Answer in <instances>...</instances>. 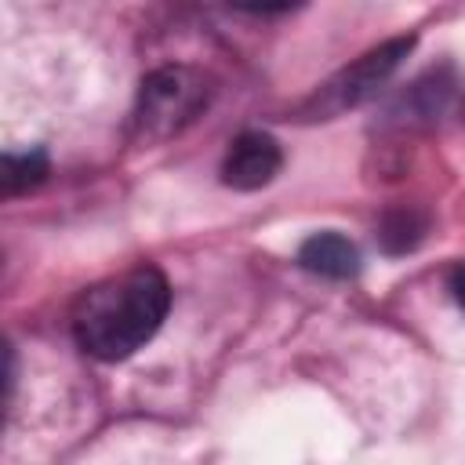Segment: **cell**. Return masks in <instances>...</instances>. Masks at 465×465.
<instances>
[{
	"mask_svg": "<svg viewBox=\"0 0 465 465\" xmlns=\"http://www.w3.org/2000/svg\"><path fill=\"white\" fill-rule=\"evenodd\" d=\"M171 309V283L156 265H134L120 276H109L87 287L69 316L76 345L102 360L116 363L138 352L163 323Z\"/></svg>",
	"mask_w": 465,
	"mask_h": 465,
	"instance_id": "obj_1",
	"label": "cell"
},
{
	"mask_svg": "<svg viewBox=\"0 0 465 465\" xmlns=\"http://www.w3.org/2000/svg\"><path fill=\"white\" fill-rule=\"evenodd\" d=\"M207 80L185 65H167L156 69L142 80L138 91V109H134V127L138 138H171L185 124H193L203 105H207Z\"/></svg>",
	"mask_w": 465,
	"mask_h": 465,
	"instance_id": "obj_2",
	"label": "cell"
},
{
	"mask_svg": "<svg viewBox=\"0 0 465 465\" xmlns=\"http://www.w3.org/2000/svg\"><path fill=\"white\" fill-rule=\"evenodd\" d=\"M411 47H414V40H411V36H400V40H389V44L367 51L363 58H356L352 65H345L338 76H331V80L316 91L312 113L334 116V113H341V109L360 105L363 98H371V94L396 73V65L407 58Z\"/></svg>",
	"mask_w": 465,
	"mask_h": 465,
	"instance_id": "obj_3",
	"label": "cell"
},
{
	"mask_svg": "<svg viewBox=\"0 0 465 465\" xmlns=\"http://www.w3.org/2000/svg\"><path fill=\"white\" fill-rule=\"evenodd\" d=\"M283 167V153L280 142L265 131H243L229 142L225 160H222V182L229 189H262L269 185Z\"/></svg>",
	"mask_w": 465,
	"mask_h": 465,
	"instance_id": "obj_4",
	"label": "cell"
},
{
	"mask_svg": "<svg viewBox=\"0 0 465 465\" xmlns=\"http://www.w3.org/2000/svg\"><path fill=\"white\" fill-rule=\"evenodd\" d=\"M298 265L323 280H349L360 272V251L341 232H316L298 247Z\"/></svg>",
	"mask_w": 465,
	"mask_h": 465,
	"instance_id": "obj_5",
	"label": "cell"
},
{
	"mask_svg": "<svg viewBox=\"0 0 465 465\" xmlns=\"http://www.w3.org/2000/svg\"><path fill=\"white\" fill-rule=\"evenodd\" d=\"M44 174H47V156H44L40 149H29V153H7V156H4V193H7V196L40 185Z\"/></svg>",
	"mask_w": 465,
	"mask_h": 465,
	"instance_id": "obj_6",
	"label": "cell"
},
{
	"mask_svg": "<svg viewBox=\"0 0 465 465\" xmlns=\"http://www.w3.org/2000/svg\"><path fill=\"white\" fill-rule=\"evenodd\" d=\"M450 291H454V302L465 309V262H461V265L450 272Z\"/></svg>",
	"mask_w": 465,
	"mask_h": 465,
	"instance_id": "obj_7",
	"label": "cell"
}]
</instances>
